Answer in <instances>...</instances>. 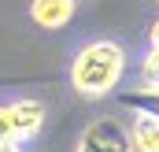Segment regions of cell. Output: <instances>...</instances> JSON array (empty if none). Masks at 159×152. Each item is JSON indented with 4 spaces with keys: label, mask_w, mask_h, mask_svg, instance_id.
<instances>
[{
    "label": "cell",
    "mask_w": 159,
    "mask_h": 152,
    "mask_svg": "<svg viewBox=\"0 0 159 152\" xmlns=\"http://www.w3.org/2000/svg\"><path fill=\"white\" fill-rule=\"evenodd\" d=\"M148 41H152V48H159V19L148 26Z\"/></svg>",
    "instance_id": "cell-9"
},
{
    "label": "cell",
    "mask_w": 159,
    "mask_h": 152,
    "mask_svg": "<svg viewBox=\"0 0 159 152\" xmlns=\"http://www.w3.org/2000/svg\"><path fill=\"white\" fill-rule=\"evenodd\" d=\"M74 4L78 0H34L30 4V19L44 30H59L74 19Z\"/></svg>",
    "instance_id": "cell-3"
},
{
    "label": "cell",
    "mask_w": 159,
    "mask_h": 152,
    "mask_svg": "<svg viewBox=\"0 0 159 152\" xmlns=\"http://www.w3.org/2000/svg\"><path fill=\"white\" fill-rule=\"evenodd\" d=\"M11 112H15V119H19L22 141H30V137H37V134H41V126H44V104H41L37 97L15 100V104H11Z\"/></svg>",
    "instance_id": "cell-4"
},
{
    "label": "cell",
    "mask_w": 159,
    "mask_h": 152,
    "mask_svg": "<svg viewBox=\"0 0 159 152\" xmlns=\"http://www.w3.org/2000/svg\"><path fill=\"white\" fill-rule=\"evenodd\" d=\"M141 74H144V85H159V48H152L141 63Z\"/></svg>",
    "instance_id": "cell-8"
},
{
    "label": "cell",
    "mask_w": 159,
    "mask_h": 152,
    "mask_svg": "<svg viewBox=\"0 0 159 152\" xmlns=\"http://www.w3.org/2000/svg\"><path fill=\"white\" fill-rule=\"evenodd\" d=\"M78 152H137V149H133L129 126H122L111 115H100V119H93L85 126V134L78 141Z\"/></svg>",
    "instance_id": "cell-2"
},
{
    "label": "cell",
    "mask_w": 159,
    "mask_h": 152,
    "mask_svg": "<svg viewBox=\"0 0 159 152\" xmlns=\"http://www.w3.org/2000/svg\"><path fill=\"white\" fill-rule=\"evenodd\" d=\"M119 100L129 108V112L148 115V119H156V122H159V85H137V89L122 93Z\"/></svg>",
    "instance_id": "cell-5"
},
{
    "label": "cell",
    "mask_w": 159,
    "mask_h": 152,
    "mask_svg": "<svg viewBox=\"0 0 159 152\" xmlns=\"http://www.w3.org/2000/svg\"><path fill=\"white\" fill-rule=\"evenodd\" d=\"M0 152H19V145H0Z\"/></svg>",
    "instance_id": "cell-10"
},
{
    "label": "cell",
    "mask_w": 159,
    "mask_h": 152,
    "mask_svg": "<svg viewBox=\"0 0 159 152\" xmlns=\"http://www.w3.org/2000/svg\"><path fill=\"white\" fill-rule=\"evenodd\" d=\"M129 137H133V149L137 152H159V122L148 119V115H133Z\"/></svg>",
    "instance_id": "cell-6"
},
{
    "label": "cell",
    "mask_w": 159,
    "mask_h": 152,
    "mask_svg": "<svg viewBox=\"0 0 159 152\" xmlns=\"http://www.w3.org/2000/svg\"><path fill=\"white\" fill-rule=\"evenodd\" d=\"M122 71H126L122 45H115V41H93L70 63V85H74V93L96 100V97L115 93V85L122 82Z\"/></svg>",
    "instance_id": "cell-1"
},
{
    "label": "cell",
    "mask_w": 159,
    "mask_h": 152,
    "mask_svg": "<svg viewBox=\"0 0 159 152\" xmlns=\"http://www.w3.org/2000/svg\"><path fill=\"white\" fill-rule=\"evenodd\" d=\"M22 141V130H19V119L11 112V104L4 108L0 104V145H19Z\"/></svg>",
    "instance_id": "cell-7"
}]
</instances>
